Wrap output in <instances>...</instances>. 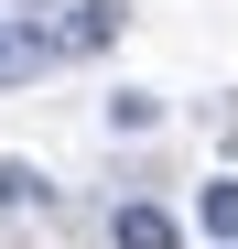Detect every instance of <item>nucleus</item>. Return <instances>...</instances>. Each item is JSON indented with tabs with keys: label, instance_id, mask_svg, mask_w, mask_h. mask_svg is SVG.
<instances>
[{
	"label": "nucleus",
	"instance_id": "obj_4",
	"mask_svg": "<svg viewBox=\"0 0 238 249\" xmlns=\"http://www.w3.org/2000/svg\"><path fill=\"white\" fill-rule=\"evenodd\" d=\"M22 206L44 217V206H54V184L33 174V162H0V217H22Z\"/></svg>",
	"mask_w": 238,
	"mask_h": 249
},
{
	"label": "nucleus",
	"instance_id": "obj_5",
	"mask_svg": "<svg viewBox=\"0 0 238 249\" xmlns=\"http://www.w3.org/2000/svg\"><path fill=\"white\" fill-rule=\"evenodd\" d=\"M206 238H217V249L238 238V184H206Z\"/></svg>",
	"mask_w": 238,
	"mask_h": 249
},
{
	"label": "nucleus",
	"instance_id": "obj_7",
	"mask_svg": "<svg viewBox=\"0 0 238 249\" xmlns=\"http://www.w3.org/2000/svg\"><path fill=\"white\" fill-rule=\"evenodd\" d=\"M33 11H65V0H22V22H33Z\"/></svg>",
	"mask_w": 238,
	"mask_h": 249
},
{
	"label": "nucleus",
	"instance_id": "obj_6",
	"mask_svg": "<svg viewBox=\"0 0 238 249\" xmlns=\"http://www.w3.org/2000/svg\"><path fill=\"white\" fill-rule=\"evenodd\" d=\"M152 119H163V108H152L141 87H119V98H108V130H152Z\"/></svg>",
	"mask_w": 238,
	"mask_h": 249
},
{
	"label": "nucleus",
	"instance_id": "obj_8",
	"mask_svg": "<svg viewBox=\"0 0 238 249\" xmlns=\"http://www.w3.org/2000/svg\"><path fill=\"white\" fill-rule=\"evenodd\" d=\"M227 249H238V238H227Z\"/></svg>",
	"mask_w": 238,
	"mask_h": 249
},
{
	"label": "nucleus",
	"instance_id": "obj_2",
	"mask_svg": "<svg viewBox=\"0 0 238 249\" xmlns=\"http://www.w3.org/2000/svg\"><path fill=\"white\" fill-rule=\"evenodd\" d=\"M119 33V0H65V22H54V54H98Z\"/></svg>",
	"mask_w": 238,
	"mask_h": 249
},
{
	"label": "nucleus",
	"instance_id": "obj_1",
	"mask_svg": "<svg viewBox=\"0 0 238 249\" xmlns=\"http://www.w3.org/2000/svg\"><path fill=\"white\" fill-rule=\"evenodd\" d=\"M44 65H54V33L44 22H11V33H0V87H33Z\"/></svg>",
	"mask_w": 238,
	"mask_h": 249
},
{
	"label": "nucleus",
	"instance_id": "obj_3",
	"mask_svg": "<svg viewBox=\"0 0 238 249\" xmlns=\"http://www.w3.org/2000/svg\"><path fill=\"white\" fill-rule=\"evenodd\" d=\"M108 249H184V228L163 217V206H119V217H108Z\"/></svg>",
	"mask_w": 238,
	"mask_h": 249
}]
</instances>
